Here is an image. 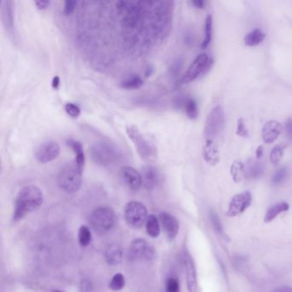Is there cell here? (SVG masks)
Instances as JSON below:
<instances>
[{"instance_id": "6da1fadb", "label": "cell", "mask_w": 292, "mask_h": 292, "mask_svg": "<svg viewBox=\"0 0 292 292\" xmlns=\"http://www.w3.org/2000/svg\"><path fill=\"white\" fill-rule=\"evenodd\" d=\"M44 201L43 192L36 185H27L19 190L15 202L13 220L18 222L29 213L39 209Z\"/></svg>"}, {"instance_id": "7a4b0ae2", "label": "cell", "mask_w": 292, "mask_h": 292, "mask_svg": "<svg viewBox=\"0 0 292 292\" xmlns=\"http://www.w3.org/2000/svg\"><path fill=\"white\" fill-rule=\"evenodd\" d=\"M126 133L141 159L146 161H153L158 157V150L155 146L146 138L137 127L128 125Z\"/></svg>"}, {"instance_id": "3957f363", "label": "cell", "mask_w": 292, "mask_h": 292, "mask_svg": "<svg viewBox=\"0 0 292 292\" xmlns=\"http://www.w3.org/2000/svg\"><path fill=\"white\" fill-rule=\"evenodd\" d=\"M83 172L75 162L66 164L62 167L58 175V186L69 194L78 191L82 186Z\"/></svg>"}, {"instance_id": "277c9868", "label": "cell", "mask_w": 292, "mask_h": 292, "mask_svg": "<svg viewBox=\"0 0 292 292\" xmlns=\"http://www.w3.org/2000/svg\"><path fill=\"white\" fill-rule=\"evenodd\" d=\"M91 159L98 166H108L118 161L119 159V152L115 146L100 141L93 145L90 151Z\"/></svg>"}, {"instance_id": "5b68a950", "label": "cell", "mask_w": 292, "mask_h": 292, "mask_svg": "<svg viewBox=\"0 0 292 292\" xmlns=\"http://www.w3.org/2000/svg\"><path fill=\"white\" fill-rule=\"evenodd\" d=\"M89 222L94 231L99 234H104L115 225V213L108 206H100L91 213Z\"/></svg>"}, {"instance_id": "8992f818", "label": "cell", "mask_w": 292, "mask_h": 292, "mask_svg": "<svg viewBox=\"0 0 292 292\" xmlns=\"http://www.w3.org/2000/svg\"><path fill=\"white\" fill-rule=\"evenodd\" d=\"M212 65H213V59L210 58L208 55L206 53L199 54L195 58V60L192 62L187 71L181 78L179 84L181 85L188 84L197 79L200 76H203L209 70Z\"/></svg>"}, {"instance_id": "52a82bcc", "label": "cell", "mask_w": 292, "mask_h": 292, "mask_svg": "<svg viewBox=\"0 0 292 292\" xmlns=\"http://www.w3.org/2000/svg\"><path fill=\"white\" fill-rule=\"evenodd\" d=\"M124 218L130 227L140 229L148 220V210L141 202L132 201L125 206Z\"/></svg>"}, {"instance_id": "ba28073f", "label": "cell", "mask_w": 292, "mask_h": 292, "mask_svg": "<svg viewBox=\"0 0 292 292\" xmlns=\"http://www.w3.org/2000/svg\"><path fill=\"white\" fill-rule=\"evenodd\" d=\"M225 123L224 112L220 105H217L211 111L206 120L204 128V136L207 140H213L223 130Z\"/></svg>"}, {"instance_id": "9c48e42d", "label": "cell", "mask_w": 292, "mask_h": 292, "mask_svg": "<svg viewBox=\"0 0 292 292\" xmlns=\"http://www.w3.org/2000/svg\"><path fill=\"white\" fill-rule=\"evenodd\" d=\"M132 260H152L155 256V249L144 239H135L129 251Z\"/></svg>"}, {"instance_id": "30bf717a", "label": "cell", "mask_w": 292, "mask_h": 292, "mask_svg": "<svg viewBox=\"0 0 292 292\" xmlns=\"http://www.w3.org/2000/svg\"><path fill=\"white\" fill-rule=\"evenodd\" d=\"M252 202V195L249 192H242L234 195L229 204L226 215L228 217H236L244 213Z\"/></svg>"}, {"instance_id": "8fae6325", "label": "cell", "mask_w": 292, "mask_h": 292, "mask_svg": "<svg viewBox=\"0 0 292 292\" xmlns=\"http://www.w3.org/2000/svg\"><path fill=\"white\" fill-rule=\"evenodd\" d=\"M60 155V147L59 145L53 141H48L44 142L37 148L35 152V159L39 163L51 162L57 159Z\"/></svg>"}, {"instance_id": "7c38bea8", "label": "cell", "mask_w": 292, "mask_h": 292, "mask_svg": "<svg viewBox=\"0 0 292 292\" xmlns=\"http://www.w3.org/2000/svg\"><path fill=\"white\" fill-rule=\"evenodd\" d=\"M120 175L124 184L131 191H138L142 186L141 174L133 167L124 166L120 171Z\"/></svg>"}, {"instance_id": "4fadbf2b", "label": "cell", "mask_w": 292, "mask_h": 292, "mask_svg": "<svg viewBox=\"0 0 292 292\" xmlns=\"http://www.w3.org/2000/svg\"><path fill=\"white\" fill-rule=\"evenodd\" d=\"M159 219L167 238L171 241L175 239L180 227L179 221L177 218L167 212H161L159 213Z\"/></svg>"}, {"instance_id": "5bb4252c", "label": "cell", "mask_w": 292, "mask_h": 292, "mask_svg": "<svg viewBox=\"0 0 292 292\" xmlns=\"http://www.w3.org/2000/svg\"><path fill=\"white\" fill-rule=\"evenodd\" d=\"M142 185L148 190L155 189L161 181V175L159 170L153 166H147L141 171Z\"/></svg>"}, {"instance_id": "9a60e30c", "label": "cell", "mask_w": 292, "mask_h": 292, "mask_svg": "<svg viewBox=\"0 0 292 292\" xmlns=\"http://www.w3.org/2000/svg\"><path fill=\"white\" fill-rule=\"evenodd\" d=\"M184 262L187 277L188 291L189 292H198V281L195 263L189 254L184 255Z\"/></svg>"}, {"instance_id": "2e32d148", "label": "cell", "mask_w": 292, "mask_h": 292, "mask_svg": "<svg viewBox=\"0 0 292 292\" xmlns=\"http://www.w3.org/2000/svg\"><path fill=\"white\" fill-rule=\"evenodd\" d=\"M282 130H283V126L281 123L277 121L272 120L265 123L261 131V137L263 141L266 143H273L279 137Z\"/></svg>"}, {"instance_id": "e0dca14e", "label": "cell", "mask_w": 292, "mask_h": 292, "mask_svg": "<svg viewBox=\"0 0 292 292\" xmlns=\"http://www.w3.org/2000/svg\"><path fill=\"white\" fill-rule=\"evenodd\" d=\"M178 108L184 109L188 118L189 119H197L198 117V106L196 101L189 96H183L177 99L176 103Z\"/></svg>"}, {"instance_id": "ac0fdd59", "label": "cell", "mask_w": 292, "mask_h": 292, "mask_svg": "<svg viewBox=\"0 0 292 292\" xmlns=\"http://www.w3.org/2000/svg\"><path fill=\"white\" fill-rule=\"evenodd\" d=\"M1 17L5 29L11 30L14 27V14H13V2L3 1L1 4Z\"/></svg>"}, {"instance_id": "d6986e66", "label": "cell", "mask_w": 292, "mask_h": 292, "mask_svg": "<svg viewBox=\"0 0 292 292\" xmlns=\"http://www.w3.org/2000/svg\"><path fill=\"white\" fill-rule=\"evenodd\" d=\"M66 143L68 145L69 148L72 149L73 153L75 154L76 159H75V164L78 167V169L83 172L84 166H85V154L83 151V145L81 144V142L73 139H69L66 141Z\"/></svg>"}, {"instance_id": "ffe728a7", "label": "cell", "mask_w": 292, "mask_h": 292, "mask_svg": "<svg viewBox=\"0 0 292 292\" xmlns=\"http://www.w3.org/2000/svg\"><path fill=\"white\" fill-rule=\"evenodd\" d=\"M105 258L106 262L112 266H117L121 263L123 260L122 249L117 244L109 245L105 251Z\"/></svg>"}, {"instance_id": "44dd1931", "label": "cell", "mask_w": 292, "mask_h": 292, "mask_svg": "<svg viewBox=\"0 0 292 292\" xmlns=\"http://www.w3.org/2000/svg\"><path fill=\"white\" fill-rule=\"evenodd\" d=\"M203 157L206 163H208L212 166H215L218 160H219V155H218V150H217L216 146L213 144V140H207L204 148H203Z\"/></svg>"}, {"instance_id": "7402d4cb", "label": "cell", "mask_w": 292, "mask_h": 292, "mask_svg": "<svg viewBox=\"0 0 292 292\" xmlns=\"http://www.w3.org/2000/svg\"><path fill=\"white\" fill-rule=\"evenodd\" d=\"M289 208H290V206L287 202H282L275 204L267 210V213L264 218V221L266 223H270L273 220H275L279 214L288 211Z\"/></svg>"}, {"instance_id": "603a6c76", "label": "cell", "mask_w": 292, "mask_h": 292, "mask_svg": "<svg viewBox=\"0 0 292 292\" xmlns=\"http://www.w3.org/2000/svg\"><path fill=\"white\" fill-rule=\"evenodd\" d=\"M144 84L143 80L139 75H130L120 83V87L126 90H135L142 87Z\"/></svg>"}, {"instance_id": "cb8c5ba5", "label": "cell", "mask_w": 292, "mask_h": 292, "mask_svg": "<svg viewBox=\"0 0 292 292\" xmlns=\"http://www.w3.org/2000/svg\"><path fill=\"white\" fill-rule=\"evenodd\" d=\"M146 231L148 236L153 238H158L160 234L159 220H158L155 214L148 216V220L146 221Z\"/></svg>"}, {"instance_id": "d4e9b609", "label": "cell", "mask_w": 292, "mask_h": 292, "mask_svg": "<svg viewBox=\"0 0 292 292\" xmlns=\"http://www.w3.org/2000/svg\"><path fill=\"white\" fill-rule=\"evenodd\" d=\"M266 37L265 33L259 29H254L244 37V44L248 47H256L261 43Z\"/></svg>"}, {"instance_id": "484cf974", "label": "cell", "mask_w": 292, "mask_h": 292, "mask_svg": "<svg viewBox=\"0 0 292 292\" xmlns=\"http://www.w3.org/2000/svg\"><path fill=\"white\" fill-rule=\"evenodd\" d=\"M231 173L235 183H239L240 181H242L247 173L244 164L240 160L234 161L231 167Z\"/></svg>"}, {"instance_id": "4316f807", "label": "cell", "mask_w": 292, "mask_h": 292, "mask_svg": "<svg viewBox=\"0 0 292 292\" xmlns=\"http://www.w3.org/2000/svg\"><path fill=\"white\" fill-rule=\"evenodd\" d=\"M212 34H213V18L211 15H208L205 21V37L201 45L202 49H206L209 46L212 40Z\"/></svg>"}, {"instance_id": "83f0119b", "label": "cell", "mask_w": 292, "mask_h": 292, "mask_svg": "<svg viewBox=\"0 0 292 292\" xmlns=\"http://www.w3.org/2000/svg\"><path fill=\"white\" fill-rule=\"evenodd\" d=\"M285 148H286V146L285 144L280 143L273 148L270 154V161L273 165L277 166L281 161L282 158L284 156Z\"/></svg>"}, {"instance_id": "f1b7e54d", "label": "cell", "mask_w": 292, "mask_h": 292, "mask_svg": "<svg viewBox=\"0 0 292 292\" xmlns=\"http://www.w3.org/2000/svg\"><path fill=\"white\" fill-rule=\"evenodd\" d=\"M78 241L81 246L87 247L92 242V234L89 228L86 225L81 226L78 231Z\"/></svg>"}, {"instance_id": "f546056e", "label": "cell", "mask_w": 292, "mask_h": 292, "mask_svg": "<svg viewBox=\"0 0 292 292\" xmlns=\"http://www.w3.org/2000/svg\"><path fill=\"white\" fill-rule=\"evenodd\" d=\"M124 285H125V278L123 274H120V273L116 274L112 277V280L109 283L110 289L115 292L122 290L124 287Z\"/></svg>"}, {"instance_id": "4dcf8cb0", "label": "cell", "mask_w": 292, "mask_h": 292, "mask_svg": "<svg viewBox=\"0 0 292 292\" xmlns=\"http://www.w3.org/2000/svg\"><path fill=\"white\" fill-rule=\"evenodd\" d=\"M263 171V166L260 162H254L251 164V166H249L247 172L249 173V177L257 178L262 175Z\"/></svg>"}, {"instance_id": "1f68e13d", "label": "cell", "mask_w": 292, "mask_h": 292, "mask_svg": "<svg viewBox=\"0 0 292 292\" xmlns=\"http://www.w3.org/2000/svg\"><path fill=\"white\" fill-rule=\"evenodd\" d=\"M286 175H287V168L285 166L281 167L280 169H278L276 172V173L274 174L273 179H272V183L274 185H278V184H281L285 180Z\"/></svg>"}, {"instance_id": "d6a6232c", "label": "cell", "mask_w": 292, "mask_h": 292, "mask_svg": "<svg viewBox=\"0 0 292 292\" xmlns=\"http://www.w3.org/2000/svg\"><path fill=\"white\" fill-rule=\"evenodd\" d=\"M166 292H180V285L177 278H169L167 279Z\"/></svg>"}, {"instance_id": "836d02e7", "label": "cell", "mask_w": 292, "mask_h": 292, "mask_svg": "<svg viewBox=\"0 0 292 292\" xmlns=\"http://www.w3.org/2000/svg\"><path fill=\"white\" fill-rule=\"evenodd\" d=\"M210 220H211V222H212V224H213V227L215 232L219 235H221V236L224 235L223 227L221 225L220 219H219V217L217 216L216 213H210Z\"/></svg>"}, {"instance_id": "e575fe53", "label": "cell", "mask_w": 292, "mask_h": 292, "mask_svg": "<svg viewBox=\"0 0 292 292\" xmlns=\"http://www.w3.org/2000/svg\"><path fill=\"white\" fill-rule=\"evenodd\" d=\"M65 112H67L69 116H70L73 119H76L81 114V110L77 105L73 103H67L65 105Z\"/></svg>"}, {"instance_id": "d590c367", "label": "cell", "mask_w": 292, "mask_h": 292, "mask_svg": "<svg viewBox=\"0 0 292 292\" xmlns=\"http://www.w3.org/2000/svg\"><path fill=\"white\" fill-rule=\"evenodd\" d=\"M236 133L239 137H249V131L246 127L244 120L242 119H238V127H237V131Z\"/></svg>"}, {"instance_id": "8d00e7d4", "label": "cell", "mask_w": 292, "mask_h": 292, "mask_svg": "<svg viewBox=\"0 0 292 292\" xmlns=\"http://www.w3.org/2000/svg\"><path fill=\"white\" fill-rule=\"evenodd\" d=\"M77 2L76 1H65V5H64V10L63 12L65 16H69L72 14L73 12L76 10Z\"/></svg>"}, {"instance_id": "74e56055", "label": "cell", "mask_w": 292, "mask_h": 292, "mask_svg": "<svg viewBox=\"0 0 292 292\" xmlns=\"http://www.w3.org/2000/svg\"><path fill=\"white\" fill-rule=\"evenodd\" d=\"M285 131L286 134L288 136L290 139H292V119H289L286 123H285Z\"/></svg>"}, {"instance_id": "f35d334b", "label": "cell", "mask_w": 292, "mask_h": 292, "mask_svg": "<svg viewBox=\"0 0 292 292\" xmlns=\"http://www.w3.org/2000/svg\"><path fill=\"white\" fill-rule=\"evenodd\" d=\"M34 4L39 10H46L50 5V2L49 1H36Z\"/></svg>"}, {"instance_id": "ab89813d", "label": "cell", "mask_w": 292, "mask_h": 292, "mask_svg": "<svg viewBox=\"0 0 292 292\" xmlns=\"http://www.w3.org/2000/svg\"><path fill=\"white\" fill-rule=\"evenodd\" d=\"M191 4L197 9H203L205 7L206 2L204 0H193L191 1Z\"/></svg>"}, {"instance_id": "60d3db41", "label": "cell", "mask_w": 292, "mask_h": 292, "mask_svg": "<svg viewBox=\"0 0 292 292\" xmlns=\"http://www.w3.org/2000/svg\"><path fill=\"white\" fill-rule=\"evenodd\" d=\"M274 292H292V287L288 285H283L278 288L275 289Z\"/></svg>"}, {"instance_id": "b9f144b4", "label": "cell", "mask_w": 292, "mask_h": 292, "mask_svg": "<svg viewBox=\"0 0 292 292\" xmlns=\"http://www.w3.org/2000/svg\"><path fill=\"white\" fill-rule=\"evenodd\" d=\"M264 154V148L263 146H259L257 149H256V155L257 159H260Z\"/></svg>"}, {"instance_id": "7bdbcfd3", "label": "cell", "mask_w": 292, "mask_h": 292, "mask_svg": "<svg viewBox=\"0 0 292 292\" xmlns=\"http://www.w3.org/2000/svg\"><path fill=\"white\" fill-rule=\"evenodd\" d=\"M59 84H60V79L58 76H55L53 80H52V87L54 89H58L59 87Z\"/></svg>"}, {"instance_id": "ee69618b", "label": "cell", "mask_w": 292, "mask_h": 292, "mask_svg": "<svg viewBox=\"0 0 292 292\" xmlns=\"http://www.w3.org/2000/svg\"><path fill=\"white\" fill-rule=\"evenodd\" d=\"M52 292H63L61 291H58V290H54V291H52Z\"/></svg>"}]
</instances>
